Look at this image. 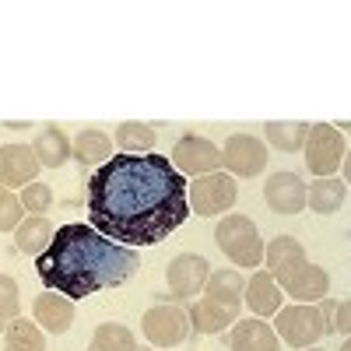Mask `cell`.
<instances>
[{"instance_id":"obj_1","label":"cell","mask_w":351,"mask_h":351,"mask_svg":"<svg viewBox=\"0 0 351 351\" xmlns=\"http://www.w3.org/2000/svg\"><path fill=\"white\" fill-rule=\"evenodd\" d=\"M186 186L165 155H112L88 180V225L120 246H155L190 218Z\"/></svg>"},{"instance_id":"obj_2","label":"cell","mask_w":351,"mask_h":351,"mask_svg":"<svg viewBox=\"0 0 351 351\" xmlns=\"http://www.w3.org/2000/svg\"><path fill=\"white\" fill-rule=\"evenodd\" d=\"M39 281L56 291V295L84 299L102 288L123 285L137 271V253L130 246H120L106 239L84 221H71L53 232L46 253L36 256Z\"/></svg>"},{"instance_id":"obj_3","label":"cell","mask_w":351,"mask_h":351,"mask_svg":"<svg viewBox=\"0 0 351 351\" xmlns=\"http://www.w3.org/2000/svg\"><path fill=\"white\" fill-rule=\"evenodd\" d=\"M215 239L236 267H260L263 263V239L246 215H225L215 228Z\"/></svg>"},{"instance_id":"obj_4","label":"cell","mask_w":351,"mask_h":351,"mask_svg":"<svg viewBox=\"0 0 351 351\" xmlns=\"http://www.w3.org/2000/svg\"><path fill=\"white\" fill-rule=\"evenodd\" d=\"M186 200H190V215L197 211L200 218H215L232 211L236 204V180L225 172H208V176H197V183L186 186Z\"/></svg>"},{"instance_id":"obj_5","label":"cell","mask_w":351,"mask_h":351,"mask_svg":"<svg viewBox=\"0 0 351 351\" xmlns=\"http://www.w3.org/2000/svg\"><path fill=\"white\" fill-rule=\"evenodd\" d=\"M302 152H306V165L313 176H334L337 165L344 162L348 155V144H344V134L337 127H327V123H316L309 127L306 141H302Z\"/></svg>"},{"instance_id":"obj_6","label":"cell","mask_w":351,"mask_h":351,"mask_svg":"<svg viewBox=\"0 0 351 351\" xmlns=\"http://www.w3.org/2000/svg\"><path fill=\"white\" fill-rule=\"evenodd\" d=\"M274 316H278L274 327H278L281 341L291 344V348H313L319 337H324V316H319L316 306H306V302L281 306Z\"/></svg>"},{"instance_id":"obj_7","label":"cell","mask_w":351,"mask_h":351,"mask_svg":"<svg viewBox=\"0 0 351 351\" xmlns=\"http://www.w3.org/2000/svg\"><path fill=\"white\" fill-rule=\"evenodd\" d=\"M144 327V337H148L155 348H176L190 337V316L180 309V306H169V302H158L144 313L141 319Z\"/></svg>"},{"instance_id":"obj_8","label":"cell","mask_w":351,"mask_h":351,"mask_svg":"<svg viewBox=\"0 0 351 351\" xmlns=\"http://www.w3.org/2000/svg\"><path fill=\"white\" fill-rule=\"evenodd\" d=\"M218 165H221V148H215L208 137L186 134L176 141L172 169L180 176H208V172H218Z\"/></svg>"},{"instance_id":"obj_9","label":"cell","mask_w":351,"mask_h":351,"mask_svg":"<svg viewBox=\"0 0 351 351\" xmlns=\"http://www.w3.org/2000/svg\"><path fill=\"white\" fill-rule=\"evenodd\" d=\"M208 274H211V263L204 260V256H197V253H180V256L169 263V271H165L172 295H162V302H169V299H180V302L193 299L197 291H204V281H208Z\"/></svg>"},{"instance_id":"obj_10","label":"cell","mask_w":351,"mask_h":351,"mask_svg":"<svg viewBox=\"0 0 351 351\" xmlns=\"http://www.w3.org/2000/svg\"><path fill=\"white\" fill-rule=\"evenodd\" d=\"M221 165L232 176H256L267 165V144L253 134H232L221 148Z\"/></svg>"},{"instance_id":"obj_11","label":"cell","mask_w":351,"mask_h":351,"mask_svg":"<svg viewBox=\"0 0 351 351\" xmlns=\"http://www.w3.org/2000/svg\"><path fill=\"white\" fill-rule=\"evenodd\" d=\"M39 158L36 152L28 148V144H4L0 148V186L11 190V186H28V183H36V176H39Z\"/></svg>"},{"instance_id":"obj_12","label":"cell","mask_w":351,"mask_h":351,"mask_svg":"<svg viewBox=\"0 0 351 351\" xmlns=\"http://www.w3.org/2000/svg\"><path fill=\"white\" fill-rule=\"evenodd\" d=\"M263 200L278 215H299L306 208V183L299 172H274L263 183Z\"/></svg>"},{"instance_id":"obj_13","label":"cell","mask_w":351,"mask_h":351,"mask_svg":"<svg viewBox=\"0 0 351 351\" xmlns=\"http://www.w3.org/2000/svg\"><path fill=\"white\" fill-rule=\"evenodd\" d=\"M302 263H306V250L291 236H278V239H271V246H263V267H267V274L281 285L295 274Z\"/></svg>"},{"instance_id":"obj_14","label":"cell","mask_w":351,"mask_h":351,"mask_svg":"<svg viewBox=\"0 0 351 351\" xmlns=\"http://www.w3.org/2000/svg\"><path fill=\"white\" fill-rule=\"evenodd\" d=\"M281 288H278V281L267 274V271H253V278L246 281V288H243V302L250 306V313L256 316V319H263V316H274L278 309H281Z\"/></svg>"},{"instance_id":"obj_15","label":"cell","mask_w":351,"mask_h":351,"mask_svg":"<svg viewBox=\"0 0 351 351\" xmlns=\"http://www.w3.org/2000/svg\"><path fill=\"white\" fill-rule=\"evenodd\" d=\"M228 344H232V351H281L274 327L263 324V319H256V316L236 319V324H232Z\"/></svg>"},{"instance_id":"obj_16","label":"cell","mask_w":351,"mask_h":351,"mask_svg":"<svg viewBox=\"0 0 351 351\" xmlns=\"http://www.w3.org/2000/svg\"><path fill=\"white\" fill-rule=\"evenodd\" d=\"M327 288H330V278H327V271L324 267H316V263H302V267L291 274L288 281H285V291L295 302H306V306H316V302H324V295H327Z\"/></svg>"},{"instance_id":"obj_17","label":"cell","mask_w":351,"mask_h":351,"mask_svg":"<svg viewBox=\"0 0 351 351\" xmlns=\"http://www.w3.org/2000/svg\"><path fill=\"white\" fill-rule=\"evenodd\" d=\"M32 313H36V324L49 334H67L71 324H74V302L67 295H56V291L39 295Z\"/></svg>"},{"instance_id":"obj_18","label":"cell","mask_w":351,"mask_h":351,"mask_svg":"<svg viewBox=\"0 0 351 351\" xmlns=\"http://www.w3.org/2000/svg\"><path fill=\"white\" fill-rule=\"evenodd\" d=\"M71 158H77L81 169H99L112 158V137L102 130H81L71 141Z\"/></svg>"},{"instance_id":"obj_19","label":"cell","mask_w":351,"mask_h":351,"mask_svg":"<svg viewBox=\"0 0 351 351\" xmlns=\"http://www.w3.org/2000/svg\"><path fill=\"white\" fill-rule=\"evenodd\" d=\"M243 288H246V281H243L239 271H211L208 281H204V299H211V302H218L225 309H236L239 313Z\"/></svg>"},{"instance_id":"obj_20","label":"cell","mask_w":351,"mask_h":351,"mask_svg":"<svg viewBox=\"0 0 351 351\" xmlns=\"http://www.w3.org/2000/svg\"><path fill=\"white\" fill-rule=\"evenodd\" d=\"M186 316H190V327H193L197 334H221L225 327H232V324L239 319L236 309H225V306H218V302H211V299H197Z\"/></svg>"},{"instance_id":"obj_21","label":"cell","mask_w":351,"mask_h":351,"mask_svg":"<svg viewBox=\"0 0 351 351\" xmlns=\"http://www.w3.org/2000/svg\"><path fill=\"white\" fill-rule=\"evenodd\" d=\"M32 152H36L39 165L60 169V165L71 158V141H67V134H64L60 127H43V130L36 134V141H32Z\"/></svg>"},{"instance_id":"obj_22","label":"cell","mask_w":351,"mask_h":351,"mask_svg":"<svg viewBox=\"0 0 351 351\" xmlns=\"http://www.w3.org/2000/svg\"><path fill=\"white\" fill-rule=\"evenodd\" d=\"M348 200V183L334 180V176H324V180H316L309 190H306V204L316 211V215H334L344 208Z\"/></svg>"},{"instance_id":"obj_23","label":"cell","mask_w":351,"mask_h":351,"mask_svg":"<svg viewBox=\"0 0 351 351\" xmlns=\"http://www.w3.org/2000/svg\"><path fill=\"white\" fill-rule=\"evenodd\" d=\"M4 351H46V337L36 324L14 316L4 327Z\"/></svg>"},{"instance_id":"obj_24","label":"cell","mask_w":351,"mask_h":351,"mask_svg":"<svg viewBox=\"0 0 351 351\" xmlns=\"http://www.w3.org/2000/svg\"><path fill=\"white\" fill-rule=\"evenodd\" d=\"M18 250L21 253H28V256H39V253H46V246H49V239H53V225L43 218V215H32L28 221H21L18 225Z\"/></svg>"},{"instance_id":"obj_25","label":"cell","mask_w":351,"mask_h":351,"mask_svg":"<svg viewBox=\"0 0 351 351\" xmlns=\"http://www.w3.org/2000/svg\"><path fill=\"white\" fill-rule=\"evenodd\" d=\"M155 127L148 123H120L116 127V148H120L123 155H144V152H152L155 148Z\"/></svg>"},{"instance_id":"obj_26","label":"cell","mask_w":351,"mask_h":351,"mask_svg":"<svg viewBox=\"0 0 351 351\" xmlns=\"http://www.w3.org/2000/svg\"><path fill=\"white\" fill-rule=\"evenodd\" d=\"M137 341L130 334V327L123 324H102L95 334H92V344H88V351H134Z\"/></svg>"},{"instance_id":"obj_27","label":"cell","mask_w":351,"mask_h":351,"mask_svg":"<svg viewBox=\"0 0 351 351\" xmlns=\"http://www.w3.org/2000/svg\"><path fill=\"white\" fill-rule=\"evenodd\" d=\"M263 134H267V141L274 144V148H281V152H302V141L309 134V123H281V120H271L267 127H263Z\"/></svg>"},{"instance_id":"obj_28","label":"cell","mask_w":351,"mask_h":351,"mask_svg":"<svg viewBox=\"0 0 351 351\" xmlns=\"http://www.w3.org/2000/svg\"><path fill=\"white\" fill-rule=\"evenodd\" d=\"M316 309H319V316H324V334L348 337V330H351V302L348 299H327Z\"/></svg>"},{"instance_id":"obj_29","label":"cell","mask_w":351,"mask_h":351,"mask_svg":"<svg viewBox=\"0 0 351 351\" xmlns=\"http://www.w3.org/2000/svg\"><path fill=\"white\" fill-rule=\"evenodd\" d=\"M21 313V299H18V281L0 274V330Z\"/></svg>"},{"instance_id":"obj_30","label":"cell","mask_w":351,"mask_h":351,"mask_svg":"<svg viewBox=\"0 0 351 351\" xmlns=\"http://www.w3.org/2000/svg\"><path fill=\"white\" fill-rule=\"evenodd\" d=\"M18 200H21V208H25V211L43 215V211L53 208V190H49L46 183H28V186L18 193Z\"/></svg>"},{"instance_id":"obj_31","label":"cell","mask_w":351,"mask_h":351,"mask_svg":"<svg viewBox=\"0 0 351 351\" xmlns=\"http://www.w3.org/2000/svg\"><path fill=\"white\" fill-rule=\"evenodd\" d=\"M21 215H25V208H21L18 193H11V190H0V232H11V228H18V225H21Z\"/></svg>"},{"instance_id":"obj_32","label":"cell","mask_w":351,"mask_h":351,"mask_svg":"<svg viewBox=\"0 0 351 351\" xmlns=\"http://www.w3.org/2000/svg\"><path fill=\"white\" fill-rule=\"evenodd\" d=\"M341 351H351V344H348V341H344V344H341Z\"/></svg>"},{"instance_id":"obj_33","label":"cell","mask_w":351,"mask_h":351,"mask_svg":"<svg viewBox=\"0 0 351 351\" xmlns=\"http://www.w3.org/2000/svg\"><path fill=\"white\" fill-rule=\"evenodd\" d=\"M134 351H155V348H134Z\"/></svg>"},{"instance_id":"obj_34","label":"cell","mask_w":351,"mask_h":351,"mask_svg":"<svg viewBox=\"0 0 351 351\" xmlns=\"http://www.w3.org/2000/svg\"><path fill=\"white\" fill-rule=\"evenodd\" d=\"M299 351H319V348H299Z\"/></svg>"},{"instance_id":"obj_35","label":"cell","mask_w":351,"mask_h":351,"mask_svg":"<svg viewBox=\"0 0 351 351\" xmlns=\"http://www.w3.org/2000/svg\"><path fill=\"white\" fill-rule=\"evenodd\" d=\"M0 190H4V186H0Z\"/></svg>"}]
</instances>
